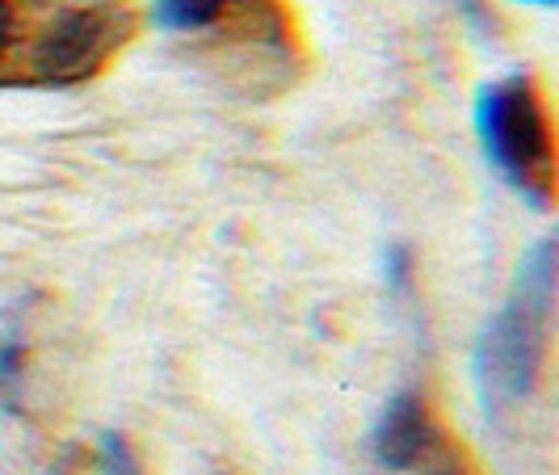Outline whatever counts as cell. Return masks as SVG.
<instances>
[{"label": "cell", "mask_w": 559, "mask_h": 475, "mask_svg": "<svg viewBox=\"0 0 559 475\" xmlns=\"http://www.w3.org/2000/svg\"><path fill=\"white\" fill-rule=\"evenodd\" d=\"M556 311V240H538L476 341V388L484 408H513L538 388Z\"/></svg>", "instance_id": "6da1fadb"}, {"label": "cell", "mask_w": 559, "mask_h": 475, "mask_svg": "<svg viewBox=\"0 0 559 475\" xmlns=\"http://www.w3.org/2000/svg\"><path fill=\"white\" fill-rule=\"evenodd\" d=\"M476 131L488 165L501 173L513 190L534 198L538 206L551 202L556 152H551V122L531 76H509L479 93Z\"/></svg>", "instance_id": "7a4b0ae2"}, {"label": "cell", "mask_w": 559, "mask_h": 475, "mask_svg": "<svg viewBox=\"0 0 559 475\" xmlns=\"http://www.w3.org/2000/svg\"><path fill=\"white\" fill-rule=\"evenodd\" d=\"M122 38V22L110 9H68L34 43L29 68L43 84L88 81Z\"/></svg>", "instance_id": "3957f363"}, {"label": "cell", "mask_w": 559, "mask_h": 475, "mask_svg": "<svg viewBox=\"0 0 559 475\" xmlns=\"http://www.w3.org/2000/svg\"><path fill=\"white\" fill-rule=\"evenodd\" d=\"M442 438L447 434L438 429L429 404L417 392H400L388 400L383 417H379L374 434H370V447H374V459H379L383 472L408 475Z\"/></svg>", "instance_id": "277c9868"}, {"label": "cell", "mask_w": 559, "mask_h": 475, "mask_svg": "<svg viewBox=\"0 0 559 475\" xmlns=\"http://www.w3.org/2000/svg\"><path fill=\"white\" fill-rule=\"evenodd\" d=\"M231 0H156V22L165 29H206L224 17Z\"/></svg>", "instance_id": "5b68a950"}, {"label": "cell", "mask_w": 559, "mask_h": 475, "mask_svg": "<svg viewBox=\"0 0 559 475\" xmlns=\"http://www.w3.org/2000/svg\"><path fill=\"white\" fill-rule=\"evenodd\" d=\"M97 467H102V475H147L135 447L122 434H110V429L97 438Z\"/></svg>", "instance_id": "8992f818"}, {"label": "cell", "mask_w": 559, "mask_h": 475, "mask_svg": "<svg viewBox=\"0 0 559 475\" xmlns=\"http://www.w3.org/2000/svg\"><path fill=\"white\" fill-rule=\"evenodd\" d=\"M22 363H26V345L17 336L0 341V404L17 408V388H22Z\"/></svg>", "instance_id": "52a82bcc"}, {"label": "cell", "mask_w": 559, "mask_h": 475, "mask_svg": "<svg viewBox=\"0 0 559 475\" xmlns=\"http://www.w3.org/2000/svg\"><path fill=\"white\" fill-rule=\"evenodd\" d=\"M408 475H476V472H472V467L463 463V454L442 438V442L429 450V454H425Z\"/></svg>", "instance_id": "ba28073f"}, {"label": "cell", "mask_w": 559, "mask_h": 475, "mask_svg": "<svg viewBox=\"0 0 559 475\" xmlns=\"http://www.w3.org/2000/svg\"><path fill=\"white\" fill-rule=\"evenodd\" d=\"M388 278H392L395 290H404V286L413 282V252L404 249V245H395V249L388 252Z\"/></svg>", "instance_id": "9c48e42d"}, {"label": "cell", "mask_w": 559, "mask_h": 475, "mask_svg": "<svg viewBox=\"0 0 559 475\" xmlns=\"http://www.w3.org/2000/svg\"><path fill=\"white\" fill-rule=\"evenodd\" d=\"M13 34H17V13H13L9 0H0V63H4L9 47H13Z\"/></svg>", "instance_id": "30bf717a"}, {"label": "cell", "mask_w": 559, "mask_h": 475, "mask_svg": "<svg viewBox=\"0 0 559 475\" xmlns=\"http://www.w3.org/2000/svg\"><path fill=\"white\" fill-rule=\"evenodd\" d=\"M47 475H68V467H51Z\"/></svg>", "instance_id": "8fae6325"}, {"label": "cell", "mask_w": 559, "mask_h": 475, "mask_svg": "<svg viewBox=\"0 0 559 475\" xmlns=\"http://www.w3.org/2000/svg\"><path fill=\"white\" fill-rule=\"evenodd\" d=\"M531 4H556V0H531Z\"/></svg>", "instance_id": "7c38bea8"}]
</instances>
